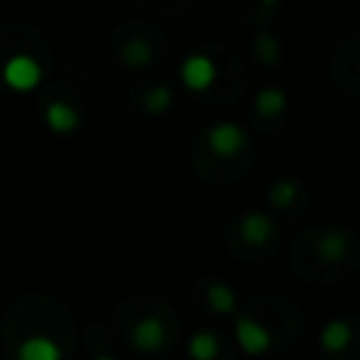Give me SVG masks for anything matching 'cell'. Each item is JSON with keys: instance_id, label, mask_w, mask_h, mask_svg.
<instances>
[{"instance_id": "cell-1", "label": "cell", "mask_w": 360, "mask_h": 360, "mask_svg": "<svg viewBox=\"0 0 360 360\" xmlns=\"http://www.w3.org/2000/svg\"><path fill=\"white\" fill-rule=\"evenodd\" d=\"M3 84L17 90V93H28L39 84L42 79V65L37 56L31 53H11L6 62H3Z\"/></svg>"}, {"instance_id": "cell-2", "label": "cell", "mask_w": 360, "mask_h": 360, "mask_svg": "<svg viewBox=\"0 0 360 360\" xmlns=\"http://www.w3.org/2000/svg\"><path fill=\"white\" fill-rule=\"evenodd\" d=\"M205 143H208V149H211L214 155L231 158V155H236V152L245 149L248 138H245V132H242L239 124H233V121H217V124L205 132Z\"/></svg>"}, {"instance_id": "cell-3", "label": "cell", "mask_w": 360, "mask_h": 360, "mask_svg": "<svg viewBox=\"0 0 360 360\" xmlns=\"http://www.w3.org/2000/svg\"><path fill=\"white\" fill-rule=\"evenodd\" d=\"M217 79V68L205 53H191L180 65V82L188 90H208Z\"/></svg>"}, {"instance_id": "cell-4", "label": "cell", "mask_w": 360, "mask_h": 360, "mask_svg": "<svg viewBox=\"0 0 360 360\" xmlns=\"http://www.w3.org/2000/svg\"><path fill=\"white\" fill-rule=\"evenodd\" d=\"M163 340H166V329H163V321L158 315L141 318L129 332V343L138 352H158L163 346Z\"/></svg>"}, {"instance_id": "cell-5", "label": "cell", "mask_w": 360, "mask_h": 360, "mask_svg": "<svg viewBox=\"0 0 360 360\" xmlns=\"http://www.w3.org/2000/svg\"><path fill=\"white\" fill-rule=\"evenodd\" d=\"M233 332H236V343H239L248 354H262V352L270 349V332H267L262 323H256L253 318H248V315L236 318Z\"/></svg>"}, {"instance_id": "cell-6", "label": "cell", "mask_w": 360, "mask_h": 360, "mask_svg": "<svg viewBox=\"0 0 360 360\" xmlns=\"http://www.w3.org/2000/svg\"><path fill=\"white\" fill-rule=\"evenodd\" d=\"M45 124H48L51 132H56V135H68V132L79 129L82 115H79V110H76L73 104L56 98V101H48V104H45Z\"/></svg>"}, {"instance_id": "cell-7", "label": "cell", "mask_w": 360, "mask_h": 360, "mask_svg": "<svg viewBox=\"0 0 360 360\" xmlns=\"http://www.w3.org/2000/svg\"><path fill=\"white\" fill-rule=\"evenodd\" d=\"M17 360H62V349L48 335H28L17 343Z\"/></svg>"}, {"instance_id": "cell-8", "label": "cell", "mask_w": 360, "mask_h": 360, "mask_svg": "<svg viewBox=\"0 0 360 360\" xmlns=\"http://www.w3.org/2000/svg\"><path fill=\"white\" fill-rule=\"evenodd\" d=\"M239 233L245 242L250 245H264L270 236H273V219L262 211H250L239 219Z\"/></svg>"}, {"instance_id": "cell-9", "label": "cell", "mask_w": 360, "mask_h": 360, "mask_svg": "<svg viewBox=\"0 0 360 360\" xmlns=\"http://www.w3.org/2000/svg\"><path fill=\"white\" fill-rule=\"evenodd\" d=\"M318 343L323 352H343L349 343H352V326L349 321L343 318H332L323 323L321 335H318Z\"/></svg>"}, {"instance_id": "cell-10", "label": "cell", "mask_w": 360, "mask_h": 360, "mask_svg": "<svg viewBox=\"0 0 360 360\" xmlns=\"http://www.w3.org/2000/svg\"><path fill=\"white\" fill-rule=\"evenodd\" d=\"M349 253V239L340 228H326L318 236V256L326 262H340Z\"/></svg>"}, {"instance_id": "cell-11", "label": "cell", "mask_w": 360, "mask_h": 360, "mask_svg": "<svg viewBox=\"0 0 360 360\" xmlns=\"http://www.w3.org/2000/svg\"><path fill=\"white\" fill-rule=\"evenodd\" d=\"M205 301L217 315H233L236 312V292L225 281H211L205 287Z\"/></svg>"}, {"instance_id": "cell-12", "label": "cell", "mask_w": 360, "mask_h": 360, "mask_svg": "<svg viewBox=\"0 0 360 360\" xmlns=\"http://www.w3.org/2000/svg\"><path fill=\"white\" fill-rule=\"evenodd\" d=\"M253 104H256V112H259V115L270 118V115L284 112V107H287V96H284L278 87H262V90L256 93Z\"/></svg>"}, {"instance_id": "cell-13", "label": "cell", "mask_w": 360, "mask_h": 360, "mask_svg": "<svg viewBox=\"0 0 360 360\" xmlns=\"http://www.w3.org/2000/svg\"><path fill=\"white\" fill-rule=\"evenodd\" d=\"M217 352H219V340H217V335L214 332H197L191 340H188V354H191V360H214L217 357Z\"/></svg>"}, {"instance_id": "cell-14", "label": "cell", "mask_w": 360, "mask_h": 360, "mask_svg": "<svg viewBox=\"0 0 360 360\" xmlns=\"http://www.w3.org/2000/svg\"><path fill=\"white\" fill-rule=\"evenodd\" d=\"M253 56L262 62V65H273L278 59V37L270 34V31H262L256 39H253Z\"/></svg>"}, {"instance_id": "cell-15", "label": "cell", "mask_w": 360, "mask_h": 360, "mask_svg": "<svg viewBox=\"0 0 360 360\" xmlns=\"http://www.w3.org/2000/svg\"><path fill=\"white\" fill-rule=\"evenodd\" d=\"M121 59L129 65V68H143L152 62V48L143 42V39H129L124 48H121Z\"/></svg>"}, {"instance_id": "cell-16", "label": "cell", "mask_w": 360, "mask_h": 360, "mask_svg": "<svg viewBox=\"0 0 360 360\" xmlns=\"http://www.w3.org/2000/svg\"><path fill=\"white\" fill-rule=\"evenodd\" d=\"M143 107L149 115H163L169 107H172V87L169 84H155L146 98H143Z\"/></svg>"}, {"instance_id": "cell-17", "label": "cell", "mask_w": 360, "mask_h": 360, "mask_svg": "<svg viewBox=\"0 0 360 360\" xmlns=\"http://www.w3.org/2000/svg\"><path fill=\"white\" fill-rule=\"evenodd\" d=\"M295 180H290V177H281V180H276L273 186H270V202L276 205V208H287L292 200H295Z\"/></svg>"}, {"instance_id": "cell-18", "label": "cell", "mask_w": 360, "mask_h": 360, "mask_svg": "<svg viewBox=\"0 0 360 360\" xmlns=\"http://www.w3.org/2000/svg\"><path fill=\"white\" fill-rule=\"evenodd\" d=\"M96 360H115V357H110V354H101V357H96Z\"/></svg>"}]
</instances>
